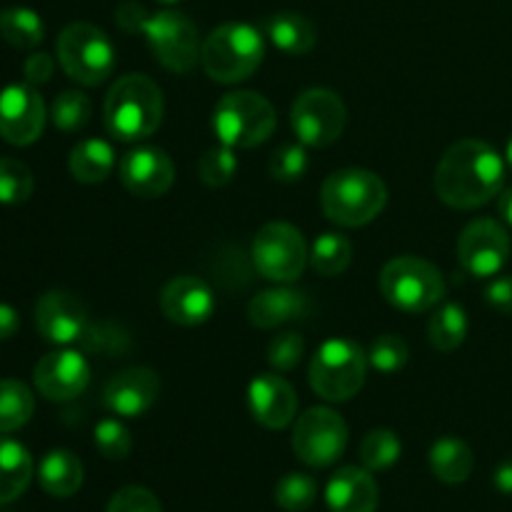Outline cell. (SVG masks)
Masks as SVG:
<instances>
[{"label":"cell","mask_w":512,"mask_h":512,"mask_svg":"<svg viewBox=\"0 0 512 512\" xmlns=\"http://www.w3.org/2000/svg\"><path fill=\"white\" fill-rule=\"evenodd\" d=\"M505 185V160L485 140L465 138L450 145L435 168V193L445 205L473 210L490 203Z\"/></svg>","instance_id":"obj_1"},{"label":"cell","mask_w":512,"mask_h":512,"mask_svg":"<svg viewBox=\"0 0 512 512\" xmlns=\"http://www.w3.org/2000/svg\"><path fill=\"white\" fill-rule=\"evenodd\" d=\"M163 113V90L148 75H123L105 95V128L120 143L150 138L163 123Z\"/></svg>","instance_id":"obj_2"},{"label":"cell","mask_w":512,"mask_h":512,"mask_svg":"<svg viewBox=\"0 0 512 512\" xmlns=\"http://www.w3.org/2000/svg\"><path fill=\"white\" fill-rule=\"evenodd\" d=\"M388 203L383 178L363 168H345L328 175L320 190V205L328 220L343 228H363L373 223Z\"/></svg>","instance_id":"obj_3"},{"label":"cell","mask_w":512,"mask_h":512,"mask_svg":"<svg viewBox=\"0 0 512 512\" xmlns=\"http://www.w3.org/2000/svg\"><path fill=\"white\" fill-rule=\"evenodd\" d=\"M265 58V38L250 23H225L203 40L200 63L210 80L223 85L248 80Z\"/></svg>","instance_id":"obj_4"},{"label":"cell","mask_w":512,"mask_h":512,"mask_svg":"<svg viewBox=\"0 0 512 512\" xmlns=\"http://www.w3.org/2000/svg\"><path fill=\"white\" fill-rule=\"evenodd\" d=\"M368 353L348 338H333L318 348L310 363V388L328 403L355 398L368 375Z\"/></svg>","instance_id":"obj_5"},{"label":"cell","mask_w":512,"mask_h":512,"mask_svg":"<svg viewBox=\"0 0 512 512\" xmlns=\"http://www.w3.org/2000/svg\"><path fill=\"white\" fill-rule=\"evenodd\" d=\"M380 293L393 308L418 315L433 310L445 298L443 273L415 255H398L380 273Z\"/></svg>","instance_id":"obj_6"},{"label":"cell","mask_w":512,"mask_h":512,"mask_svg":"<svg viewBox=\"0 0 512 512\" xmlns=\"http://www.w3.org/2000/svg\"><path fill=\"white\" fill-rule=\"evenodd\" d=\"M275 110L268 100L253 90H235L223 95L213 110V130L223 145L248 150L265 143L273 135Z\"/></svg>","instance_id":"obj_7"},{"label":"cell","mask_w":512,"mask_h":512,"mask_svg":"<svg viewBox=\"0 0 512 512\" xmlns=\"http://www.w3.org/2000/svg\"><path fill=\"white\" fill-rule=\"evenodd\" d=\"M58 63L75 83L103 85L115 70V48L105 30L93 23H70L58 35Z\"/></svg>","instance_id":"obj_8"},{"label":"cell","mask_w":512,"mask_h":512,"mask_svg":"<svg viewBox=\"0 0 512 512\" xmlns=\"http://www.w3.org/2000/svg\"><path fill=\"white\" fill-rule=\"evenodd\" d=\"M138 33L145 35L153 58L163 68L173 73H190L200 60L198 28L193 20L178 10H158V13H145Z\"/></svg>","instance_id":"obj_9"},{"label":"cell","mask_w":512,"mask_h":512,"mask_svg":"<svg viewBox=\"0 0 512 512\" xmlns=\"http://www.w3.org/2000/svg\"><path fill=\"white\" fill-rule=\"evenodd\" d=\"M310 253L303 233L290 223H268L253 240V263L270 283H293L303 275Z\"/></svg>","instance_id":"obj_10"},{"label":"cell","mask_w":512,"mask_h":512,"mask_svg":"<svg viewBox=\"0 0 512 512\" xmlns=\"http://www.w3.org/2000/svg\"><path fill=\"white\" fill-rule=\"evenodd\" d=\"M348 110L343 98L328 88H310L295 98L290 125L305 148H328L343 135Z\"/></svg>","instance_id":"obj_11"},{"label":"cell","mask_w":512,"mask_h":512,"mask_svg":"<svg viewBox=\"0 0 512 512\" xmlns=\"http://www.w3.org/2000/svg\"><path fill=\"white\" fill-rule=\"evenodd\" d=\"M348 448V425L333 408H310L293 428V450L310 468H328Z\"/></svg>","instance_id":"obj_12"},{"label":"cell","mask_w":512,"mask_h":512,"mask_svg":"<svg viewBox=\"0 0 512 512\" xmlns=\"http://www.w3.org/2000/svg\"><path fill=\"white\" fill-rule=\"evenodd\" d=\"M510 235L498 220L478 218L458 238V260L475 278H493L510 258Z\"/></svg>","instance_id":"obj_13"},{"label":"cell","mask_w":512,"mask_h":512,"mask_svg":"<svg viewBox=\"0 0 512 512\" xmlns=\"http://www.w3.org/2000/svg\"><path fill=\"white\" fill-rule=\"evenodd\" d=\"M45 103L35 85L13 83L0 90V135L5 143L25 145L35 143L45 128Z\"/></svg>","instance_id":"obj_14"},{"label":"cell","mask_w":512,"mask_h":512,"mask_svg":"<svg viewBox=\"0 0 512 512\" xmlns=\"http://www.w3.org/2000/svg\"><path fill=\"white\" fill-rule=\"evenodd\" d=\"M33 383L45 400L68 403L90 385V365L78 350H53L38 360Z\"/></svg>","instance_id":"obj_15"},{"label":"cell","mask_w":512,"mask_h":512,"mask_svg":"<svg viewBox=\"0 0 512 512\" xmlns=\"http://www.w3.org/2000/svg\"><path fill=\"white\" fill-rule=\"evenodd\" d=\"M118 173L125 190L138 198H160L175 183L173 158L163 148H153V145L128 150L120 158Z\"/></svg>","instance_id":"obj_16"},{"label":"cell","mask_w":512,"mask_h":512,"mask_svg":"<svg viewBox=\"0 0 512 512\" xmlns=\"http://www.w3.org/2000/svg\"><path fill=\"white\" fill-rule=\"evenodd\" d=\"M35 328L48 343L73 345L88 333V310L65 290H48L35 305Z\"/></svg>","instance_id":"obj_17"},{"label":"cell","mask_w":512,"mask_h":512,"mask_svg":"<svg viewBox=\"0 0 512 512\" xmlns=\"http://www.w3.org/2000/svg\"><path fill=\"white\" fill-rule=\"evenodd\" d=\"M160 398V378L153 368H128L105 383L103 403L120 418H140Z\"/></svg>","instance_id":"obj_18"},{"label":"cell","mask_w":512,"mask_h":512,"mask_svg":"<svg viewBox=\"0 0 512 512\" xmlns=\"http://www.w3.org/2000/svg\"><path fill=\"white\" fill-rule=\"evenodd\" d=\"M160 310L165 318L183 328L203 325L215 310V295L205 280L195 275H178L160 293Z\"/></svg>","instance_id":"obj_19"},{"label":"cell","mask_w":512,"mask_h":512,"mask_svg":"<svg viewBox=\"0 0 512 512\" xmlns=\"http://www.w3.org/2000/svg\"><path fill=\"white\" fill-rule=\"evenodd\" d=\"M248 408L255 423L268 430H283L293 423L298 410V395L293 385L275 373H263L250 383Z\"/></svg>","instance_id":"obj_20"},{"label":"cell","mask_w":512,"mask_h":512,"mask_svg":"<svg viewBox=\"0 0 512 512\" xmlns=\"http://www.w3.org/2000/svg\"><path fill=\"white\" fill-rule=\"evenodd\" d=\"M378 483L368 468H340L325 488L330 512H375L378 510Z\"/></svg>","instance_id":"obj_21"},{"label":"cell","mask_w":512,"mask_h":512,"mask_svg":"<svg viewBox=\"0 0 512 512\" xmlns=\"http://www.w3.org/2000/svg\"><path fill=\"white\" fill-rule=\"evenodd\" d=\"M308 295L293 288H268L255 295L248 305V320L260 330H273L278 325L308 318Z\"/></svg>","instance_id":"obj_22"},{"label":"cell","mask_w":512,"mask_h":512,"mask_svg":"<svg viewBox=\"0 0 512 512\" xmlns=\"http://www.w3.org/2000/svg\"><path fill=\"white\" fill-rule=\"evenodd\" d=\"M265 35L285 55H308L318 43L315 25L303 13L283 10L265 20Z\"/></svg>","instance_id":"obj_23"},{"label":"cell","mask_w":512,"mask_h":512,"mask_svg":"<svg viewBox=\"0 0 512 512\" xmlns=\"http://www.w3.org/2000/svg\"><path fill=\"white\" fill-rule=\"evenodd\" d=\"M38 483L53 498H70L83 485V463L70 450H50L38 465Z\"/></svg>","instance_id":"obj_24"},{"label":"cell","mask_w":512,"mask_h":512,"mask_svg":"<svg viewBox=\"0 0 512 512\" xmlns=\"http://www.w3.org/2000/svg\"><path fill=\"white\" fill-rule=\"evenodd\" d=\"M33 480V455L23 443L0 435V505L18 500Z\"/></svg>","instance_id":"obj_25"},{"label":"cell","mask_w":512,"mask_h":512,"mask_svg":"<svg viewBox=\"0 0 512 512\" xmlns=\"http://www.w3.org/2000/svg\"><path fill=\"white\" fill-rule=\"evenodd\" d=\"M70 175H73L78 183L85 185H98L103 180L110 178L115 168V150L113 145L105 143L100 138H88L83 143L75 145L70 150L68 160Z\"/></svg>","instance_id":"obj_26"},{"label":"cell","mask_w":512,"mask_h":512,"mask_svg":"<svg viewBox=\"0 0 512 512\" xmlns=\"http://www.w3.org/2000/svg\"><path fill=\"white\" fill-rule=\"evenodd\" d=\"M430 470H433L435 478L445 485H460L470 478L473 473V450L465 440L453 438H440L438 443L430 448Z\"/></svg>","instance_id":"obj_27"},{"label":"cell","mask_w":512,"mask_h":512,"mask_svg":"<svg viewBox=\"0 0 512 512\" xmlns=\"http://www.w3.org/2000/svg\"><path fill=\"white\" fill-rule=\"evenodd\" d=\"M0 35L5 43H10L18 50H33L43 43L45 38V25L35 10L30 8H5L0 13Z\"/></svg>","instance_id":"obj_28"},{"label":"cell","mask_w":512,"mask_h":512,"mask_svg":"<svg viewBox=\"0 0 512 512\" xmlns=\"http://www.w3.org/2000/svg\"><path fill=\"white\" fill-rule=\"evenodd\" d=\"M468 313L463 305L445 303L428 323V338L440 353H453L468 338Z\"/></svg>","instance_id":"obj_29"},{"label":"cell","mask_w":512,"mask_h":512,"mask_svg":"<svg viewBox=\"0 0 512 512\" xmlns=\"http://www.w3.org/2000/svg\"><path fill=\"white\" fill-rule=\"evenodd\" d=\"M35 398L20 380H0V435L15 433L33 418Z\"/></svg>","instance_id":"obj_30"},{"label":"cell","mask_w":512,"mask_h":512,"mask_svg":"<svg viewBox=\"0 0 512 512\" xmlns=\"http://www.w3.org/2000/svg\"><path fill=\"white\" fill-rule=\"evenodd\" d=\"M353 263V243L340 233H323L310 248V265L323 278H338Z\"/></svg>","instance_id":"obj_31"},{"label":"cell","mask_w":512,"mask_h":512,"mask_svg":"<svg viewBox=\"0 0 512 512\" xmlns=\"http://www.w3.org/2000/svg\"><path fill=\"white\" fill-rule=\"evenodd\" d=\"M403 453V443L398 435L388 428H375L360 443V460L370 473H380V470H390L400 460Z\"/></svg>","instance_id":"obj_32"},{"label":"cell","mask_w":512,"mask_h":512,"mask_svg":"<svg viewBox=\"0 0 512 512\" xmlns=\"http://www.w3.org/2000/svg\"><path fill=\"white\" fill-rule=\"evenodd\" d=\"M90 115H93V103L80 90H63L60 95H55L53 105H50V120L63 133L83 130L90 123Z\"/></svg>","instance_id":"obj_33"},{"label":"cell","mask_w":512,"mask_h":512,"mask_svg":"<svg viewBox=\"0 0 512 512\" xmlns=\"http://www.w3.org/2000/svg\"><path fill=\"white\" fill-rule=\"evenodd\" d=\"M35 188L33 173L15 158H0V205H23Z\"/></svg>","instance_id":"obj_34"},{"label":"cell","mask_w":512,"mask_h":512,"mask_svg":"<svg viewBox=\"0 0 512 512\" xmlns=\"http://www.w3.org/2000/svg\"><path fill=\"white\" fill-rule=\"evenodd\" d=\"M318 498V483L305 473H288L275 485V503L285 512H305Z\"/></svg>","instance_id":"obj_35"},{"label":"cell","mask_w":512,"mask_h":512,"mask_svg":"<svg viewBox=\"0 0 512 512\" xmlns=\"http://www.w3.org/2000/svg\"><path fill=\"white\" fill-rule=\"evenodd\" d=\"M235 170H238V155L228 145H215V148L205 150L198 160L200 180L210 188H223L233 180Z\"/></svg>","instance_id":"obj_36"},{"label":"cell","mask_w":512,"mask_h":512,"mask_svg":"<svg viewBox=\"0 0 512 512\" xmlns=\"http://www.w3.org/2000/svg\"><path fill=\"white\" fill-rule=\"evenodd\" d=\"M270 175L280 183H295V180L303 178L310 168L308 148L303 143H285L270 155Z\"/></svg>","instance_id":"obj_37"},{"label":"cell","mask_w":512,"mask_h":512,"mask_svg":"<svg viewBox=\"0 0 512 512\" xmlns=\"http://www.w3.org/2000/svg\"><path fill=\"white\" fill-rule=\"evenodd\" d=\"M410 358L408 343H405L400 335H380L368 350V363L370 368H375L378 373H398V370L405 368Z\"/></svg>","instance_id":"obj_38"},{"label":"cell","mask_w":512,"mask_h":512,"mask_svg":"<svg viewBox=\"0 0 512 512\" xmlns=\"http://www.w3.org/2000/svg\"><path fill=\"white\" fill-rule=\"evenodd\" d=\"M95 448L103 458L108 460H125L133 450V438H130V430L125 428L120 420L105 418L95 425Z\"/></svg>","instance_id":"obj_39"},{"label":"cell","mask_w":512,"mask_h":512,"mask_svg":"<svg viewBox=\"0 0 512 512\" xmlns=\"http://www.w3.org/2000/svg\"><path fill=\"white\" fill-rule=\"evenodd\" d=\"M305 353V340L298 333H280L270 340L268 345V363L270 368L288 373V370L298 368Z\"/></svg>","instance_id":"obj_40"},{"label":"cell","mask_w":512,"mask_h":512,"mask_svg":"<svg viewBox=\"0 0 512 512\" xmlns=\"http://www.w3.org/2000/svg\"><path fill=\"white\" fill-rule=\"evenodd\" d=\"M105 512H163V508H160V500L148 488L128 485V488H120L110 498Z\"/></svg>","instance_id":"obj_41"},{"label":"cell","mask_w":512,"mask_h":512,"mask_svg":"<svg viewBox=\"0 0 512 512\" xmlns=\"http://www.w3.org/2000/svg\"><path fill=\"white\" fill-rule=\"evenodd\" d=\"M55 70V60L50 58L48 53H33L28 55V60L23 63V75L25 83L30 85H43L53 78Z\"/></svg>","instance_id":"obj_42"},{"label":"cell","mask_w":512,"mask_h":512,"mask_svg":"<svg viewBox=\"0 0 512 512\" xmlns=\"http://www.w3.org/2000/svg\"><path fill=\"white\" fill-rule=\"evenodd\" d=\"M485 300L493 310L503 315H512V275L495 278L485 290Z\"/></svg>","instance_id":"obj_43"},{"label":"cell","mask_w":512,"mask_h":512,"mask_svg":"<svg viewBox=\"0 0 512 512\" xmlns=\"http://www.w3.org/2000/svg\"><path fill=\"white\" fill-rule=\"evenodd\" d=\"M20 330V315L13 305L0 303V340H10Z\"/></svg>","instance_id":"obj_44"},{"label":"cell","mask_w":512,"mask_h":512,"mask_svg":"<svg viewBox=\"0 0 512 512\" xmlns=\"http://www.w3.org/2000/svg\"><path fill=\"white\" fill-rule=\"evenodd\" d=\"M493 483L500 493L512 495V458L503 460V463L498 465V470H495L493 475Z\"/></svg>","instance_id":"obj_45"},{"label":"cell","mask_w":512,"mask_h":512,"mask_svg":"<svg viewBox=\"0 0 512 512\" xmlns=\"http://www.w3.org/2000/svg\"><path fill=\"white\" fill-rule=\"evenodd\" d=\"M498 213L500 218L512 228V188H503L500 190V198H498Z\"/></svg>","instance_id":"obj_46"},{"label":"cell","mask_w":512,"mask_h":512,"mask_svg":"<svg viewBox=\"0 0 512 512\" xmlns=\"http://www.w3.org/2000/svg\"><path fill=\"white\" fill-rule=\"evenodd\" d=\"M505 158H508V165L512 168V135H510V140H508V150H505Z\"/></svg>","instance_id":"obj_47"},{"label":"cell","mask_w":512,"mask_h":512,"mask_svg":"<svg viewBox=\"0 0 512 512\" xmlns=\"http://www.w3.org/2000/svg\"><path fill=\"white\" fill-rule=\"evenodd\" d=\"M160 3H165V5H173V3H180V0H160Z\"/></svg>","instance_id":"obj_48"}]
</instances>
